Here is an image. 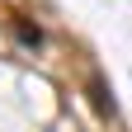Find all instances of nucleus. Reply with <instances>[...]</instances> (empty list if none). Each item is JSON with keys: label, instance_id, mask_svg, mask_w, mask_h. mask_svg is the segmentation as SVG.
Wrapping results in <instances>:
<instances>
[{"label": "nucleus", "instance_id": "nucleus-2", "mask_svg": "<svg viewBox=\"0 0 132 132\" xmlns=\"http://www.w3.org/2000/svg\"><path fill=\"white\" fill-rule=\"evenodd\" d=\"M90 94H94V109H99V113H109V109H113V99H104V85H99V76L90 80Z\"/></svg>", "mask_w": 132, "mask_h": 132}, {"label": "nucleus", "instance_id": "nucleus-1", "mask_svg": "<svg viewBox=\"0 0 132 132\" xmlns=\"http://www.w3.org/2000/svg\"><path fill=\"white\" fill-rule=\"evenodd\" d=\"M14 33H19V38H24L28 47H38V43H43V33H38V24H28V19H19V24H14Z\"/></svg>", "mask_w": 132, "mask_h": 132}]
</instances>
